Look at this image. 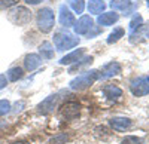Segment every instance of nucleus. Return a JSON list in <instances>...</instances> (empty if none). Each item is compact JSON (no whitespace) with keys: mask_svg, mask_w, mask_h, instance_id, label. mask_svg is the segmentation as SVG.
<instances>
[{"mask_svg":"<svg viewBox=\"0 0 149 144\" xmlns=\"http://www.w3.org/2000/svg\"><path fill=\"white\" fill-rule=\"evenodd\" d=\"M57 101H58V94H52L46 97L39 105H37V112L40 114H48L54 110V107L57 105Z\"/></svg>","mask_w":149,"mask_h":144,"instance_id":"10","label":"nucleus"},{"mask_svg":"<svg viewBox=\"0 0 149 144\" xmlns=\"http://www.w3.org/2000/svg\"><path fill=\"white\" fill-rule=\"evenodd\" d=\"M93 63V56H85V58H81L78 63H74L72 67H70V70H69V73H74L76 70H79V68H82L84 65H88V64H91Z\"/></svg>","mask_w":149,"mask_h":144,"instance_id":"23","label":"nucleus"},{"mask_svg":"<svg viewBox=\"0 0 149 144\" xmlns=\"http://www.w3.org/2000/svg\"><path fill=\"white\" fill-rule=\"evenodd\" d=\"M98 80V71L97 70H90V71H84L79 76H76L73 80H70L69 86L73 91H84L86 88H90L91 85Z\"/></svg>","mask_w":149,"mask_h":144,"instance_id":"1","label":"nucleus"},{"mask_svg":"<svg viewBox=\"0 0 149 144\" xmlns=\"http://www.w3.org/2000/svg\"><path fill=\"white\" fill-rule=\"evenodd\" d=\"M19 0H0V9H9L12 6H15Z\"/></svg>","mask_w":149,"mask_h":144,"instance_id":"28","label":"nucleus"},{"mask_svg":"<svg viewBox=\"0 0 149 144\" xmlns=\"http://www.w3.org/2000/svg\"><path fill=\"white\" fill-rule=\"evenodd\" d=\"M102 92H103L104 97L107 100H110V101H116V100H119L122 97V89L119 86H116V85H106V86H103Z\"/></svg>","mask_w":149,"mask_h":144,"instance_id":"15","label":"nucleus"},{"mask_svg":"<svg viewBox=\"0 0 149 144\" xmlns=\"http://www.w3.org/2000/svg\"><path fill=\"white\" fill-rule=\"evenodd\" d=\"M54 45L57 48V51H66L72 49V48L79 45V37H76L74 34L66 31V30H60L54 34Z\"/></svg>","mask_w":149,"mask_h":144,"instance_id":"2","label":"nucleus"},{"mask_svg":"<svg viewBox=\"0 0 149 144\" xmlns=\"http://www.w3.org/2000/svg\"><path fill=\"white\" fill-rule=\"evenodd\" d=\"M67 5L73 9V12H76L78 15H81L85 9V2L84 0H66Z\"/></svg>","mask_w":149,"mask_h":144,"instance_id":"22","label":"nucleus"},{"mask_svg":"<svg viewBox=\"0 0 149 144\" xmlns=\"http://www.w3.org/2000/svg\"><path fill=\"white\" fill-rule=\"evenodd\" d=\"M119 15L116 12H103L97 17V22L98 25H103V27H109V25H113L115 22H118Z\"/></svg>","mask_w":149,"mask_h":144,"instance_id":"13","label":"nucleus"},{"mask_svg":"<svg viewBox=\"0 0 149 144\" xmlns=\"http://www.w3.org/2000/svg\"><path fill=\"white\" fill-rule=\"evenodd\" d=\"M106 9V3L103 0H90L88 2V12L93 15H100Z\"/></svg>","mask_w":149,"mask_h":144,"instance_id":"18","label":"nucleus"},{"mask_svg":"<svg viewBox=\"0 0 149 144\" xmlns=\"http://www.w3.org/2000/svg\"><path fill=\"white\" fill-rule=\"evenodd\" d=\"M12 144H30L27 141H15V143H12Z\"/></svg>","mask_w":149,"mask_h":144,"instance_id":"31","label":"nucleus"},{"mask_svg":"<svg viewBox=\"0 0 149 144\" xmlns=\"http://www.w3.org/2000/svg\"><path fill=\"white\" fill-rule=\"evenodd\" d=\"M121 71H122V67L118 61H109L98 71V79H109V77L118 76Z\"/></svg>","mask_w":149,"mask_h":144,"instance_id":"8","label":"nucleus"},{"mask_svg":"<svg viewBox=\"0 0 149 144\" xmlns=\"http://www.w3.org/2000/svg\"><path fill=\"white\" fill-rule=\"evenodd\" d=\"M110 8L124 12V15H130L136 9V2H133V0H112Z\"/></svg>","mask_w":149,"mask_h":144,"instance_id":"9","label":"nucleus"},{"mask_svg":"<svg viewBox=\"0 0 149 144\" xmlns=\"http://www.w3.org/2000/svg\"><path fill=\"white\" fill-rule=\"evenodd\" d=\"M10 103L8 100H0V116H5L10 112Z\"/></svg>","mask_w":149,"mask_h":144,"instance_id":"26","label":"nucleus"},{"mask_svg":"<svg viewBox=\"0 0 149 144\" xmlns=\"http://www.w3.org/2000/svg\"><path fill=\"white\" fill-rule=\"evenodd\" d=\"M36 22H37V28H39L42 33H49L55 25L54 10L51 8H42L39 12H37Z\"/></svg>","mask_w":149,"mask_h":144,"instance_id":"3","label":"nucleus"},{"mask_svg":"<svg viewBox=\"0 0 149 144\" xmlns=\"http://www.w3.org/2000/svg\"><path fill=\"white\" fill-rule=\"evenodd\" d=\"M81 113V105L79 103L76 101H67L61 105L60 109V114L63 116L66 121H73V119H76Z\"/></svg>","mask_w":149,"mask_h":144,"instance_id":"7","label":"nucleus"},{"mask_svg":"<svg viewBox=\"0 0 149 144\" xmlns=\"http://www.w3.org/2000/svg\"><path fill=\"white\" fill-rule=\"evenodd\" d=\"M149 37V24L148 25H143L140 28H137L136 31L130 33V42L131 43H140L142 40H146Z\"/></svg>","mask_w":149,"mask_h":144,"instance_id":"14","label":"nucleus"},{"mask_svg":"<svg viewBox=\"0 0 149 144\" xmlns=\"http://www.w3.org/2000/svg\"><path fill=\"white\" fill-rule=\"evenodd\" d=\"M130 91L134 97H145L149 94V76H140L130 82Z\"/></svg>","mask_w":149,"mask_h":144,"instance_id":"5","label":"nucleus"},{"mask_svg":"<svg viewBox=\"0 0 149 144\" xmlns=\"http://www.w3.org/2000/svg\"><path fill=\"white\" fill-rule=\"evenodd\" d=\"M24 2H26L27 5H39L42 0H24Z\"/></svg>","mask_w":149,"mask_h":144,"instance_id":"30","label":"nucleus"},{"mask_svg":"<svg viewBox=\"0 0 149 144\" xmlns=\"http://www.w3.org/2000/svg\"><path fill=\"white\" fill-rule=\"evenodd\" d=\"M124 34H125V30H124L122 27H115L113 28V31H112L110 34H109V37H107V43L109 45H112V43H116L121 37H124Z\"/></svg>","mask_w":149,"mask_h":144,"instance_id":"21","label":"nucleus"},{"mask_svg":"<svg viewBox=\"0 0 149 144\" xmlns=\"http://www.w3.org/2000/svg\"><path fill=\"white\" fill-rule=\"evenodd\" d=\"M142 25H143V18L140 15L136 14L133 17V19L130 21V24H128V30H130V33H133V31H136L137 28H140Z\"/></svg>","mask_w":149,"mask_h":144,"instance_id":"24","label":"nucleus"},{"mask_svg":"<svg viewBox=\"0 0 149 144\" xmlns=\"http://www.w3.org/2000/svg\"><path fill=\"white\" fill-rule=\"evenodd\" d=\"M6 85H8V79H6V76H5V74H0V89L6 88Z\"/></svg>","mask_w":149,"mask_h":144,"instance_id":"29","label":"nucleus"},{"mask_svg":"<svg viewBox=\"0 0 149 144\" xmlns=\"http://www.w3.org/2000/svg\"><path fill=\"white\" fill-rule=\"evenodd\" d=\"M8 18L15 25H26L31 21V12L26 6H17L8 14Z\"/></svg>","mask_w":149,"mask_h":144,"instance_id":"4","label":"nucleus"},{"mask_svg":"<svg viewBox=\"0 0 149 144\" xmlns=\"http://www.w3.org/2000/svg\"><path fill=\"white\" fill-rule=\"evenodd\" d=\"M39 54L42 59H52L54 58V46L49 42H43L39 46Z\"/></svg>","mask_w":149,"mask_h":144,"instance_id":"19","label":"nucleus"},{"mask_svg":"<svg viewBox=\"0 0 149 144\" xmlns=\"http://www.w3.org/2000/svg\"><path fill=\"white\" fill-rule=\"evenodd\" d=\"M109 125H110V128L113 131H116V132H124V131H127V129L131 128V121L128 117L118 116V117H112L109 121Z\"/></svg>","mask_w":149,"mask_h":144,"instance_id":"11","label":"nucleus"},{"mask_svg":"<svg viewBox=\"0 0 149 144\" xmlns=\"http://www.w3.org/2000/svg\"><path fill=\"white\" fill-rule=\"evenodd\" d=\"M146 5H148V6H149V0H146Z\"/></svg>","mask_w":149,"mask_h":144,"instance_id":"32","label":"nucleus"},{"mask_svg":"<svg viewBox=\"0 0 149 144\" xmlns=\"http://www.w3.org/2000/svg\"><path fill=\"white\" fill-rule=\"evenodd\" d=\"M142 143H143L142 138L136 137V135H127L125 138L121 141V144H142Z\"/></svg>","mask_w":149,"mask_h":144,"instance_id":"27","label":"nucleus"},{"mask_svg":"<svg viewBox=\"0 0 149 144\" xmlns=\"http://www.w3.org/2000/svg\"><path fill=\"white\" fill-rule=\"evenodd\" d=\"M67 140H69V135L66 132H60V134H55L49 140V144H66Z\"/></svg>","mask_w":149,"mask_h":144,"instance_id":"25","label":"nucleus"},{"mask_svg":"<svg viewBox=\"0 0 149 144\" xmlns=\"http://www.w3.org/2000/svg\"><path fill=\"white\" fill-rule=\"evenodd\" d=\"M82 55H84V49H74L73 52H70V54H67V55H64L63 58L60 59V64L61 65H69V64H74V63H78L79 59L82 58Z\"/></svg>","mask_w":149,"mask_h":144,"instance_id":"17","label":"nucleus"},{"mask_svg":"<svg viewBox=\"0 0 149 144\" xmlns=\"http://www.w3.org/2000/svg\"><path fill=\"white\" fill-rule=\"evenodd\" d=\"M40 64H42V58L37 54H29L24 58V67H26L27 71H34Z\"/></svg>","mask_w":149,"mask_h":144,"instance_id":"16","label":"nucleus"},{"mask_svg":"<svg viewBox=\"0 0 149 144\" xmlns=\"http://www.w3.org/2000/svg\"><path fill=\"white\" fill-rule=\"evenodd\" d=\"M94 27H95L94 25V21H93V18L90 15H82L78 21H74V25H73L74 33L79 34V36H88L90 31Z\"/></svg>","mask_w":149,"mask_h":144,"instance_id":"6","label":"nucleus"},{"mask_svg":"<svg viewBox=\"0 0 149 144\" xmlns=\"http://www.w3.org/2000/svg\"><path fill=\"white\" fill-rule=\"evenodd\" d=\"M5 76H6V79H8L9 82H18L19 79H22L24 71H22L21 67H12V68H9V70L6 71Z\"/></svg>","mask_w":149,"mask_h":144,"instance_id":"20","label":"nucleus"},{"mask_svg":"<svg viewBox=\"0 0 149 144\" xmlns=\"http://www.w3.org/2000/svg\"><path fill=\"white\" fill-rule=\"evenodd\" d=\"M60 24L63 27H72L74 25V15L70 12V9L66 5H61L60 6Z\"/></svg>","mask_w":149,"mask_h":144,"instance_id":"12","label":"nucleus"}]
</instances>
